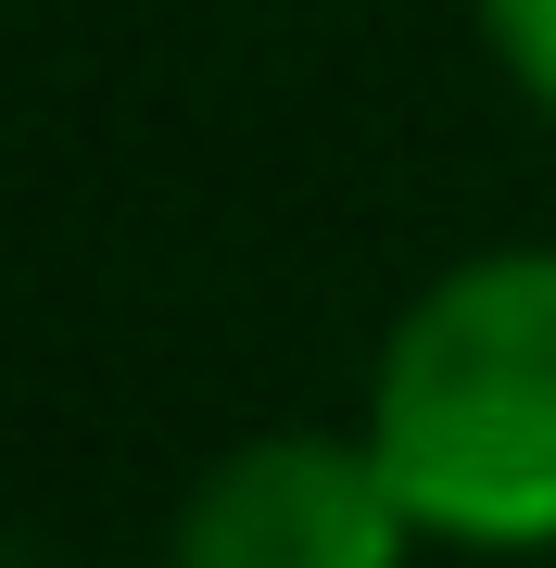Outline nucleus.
Masks as SVG:
<instances>
[{
  "mask_svg": "<svg viewBox=\"0 0 556 568\" xmlns=\"http://www.w3.org/2000/svg\"><path fill=\"white\" fill-rule=\"evenodd\" d=\"M367 443L431 544L455 556L556 544V241L468 253L392 316Z\"/></svg>",
  "mask_w": 556,
  "mask_h": 568,
  "instance_id": "1",
  "label": "nucleus"
},
{
  "mask_svg": "<svg viewBox=\"0 0 556 568\" xmlns=\"http://www.w3.org/2000/svg\"><path fill=\"white\" fill-rule=\"evenodd\" d=\"M431 530L367 429H266L178 506V568H405Z\"/></svg>",
  "mask_w": 556,
  "mask_h": 568,
  "instance_id": "2",
  "label": "nucleus"
},
{
  "mask_svg": "<svg viewBox=\"0 0 556 568\" xmlns=\"http://www.w3.org/2000/svg\"><path fill=\"white\" fill-rule=\"evenodd\" d=\"M481 39H494V63L518 77V102L556 126V0H481Z\"/></svg>",
  "mask_w": 556,
  "mask_h": 568,
  "instance_id": "3",
  "label": "nucleus"
}]
</instances>
